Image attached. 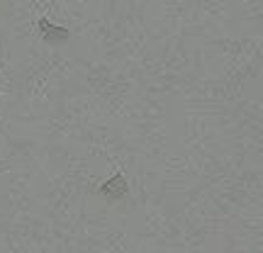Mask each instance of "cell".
I'll return each mask as SVG.
<instances>
[{"mask_svg":"<svg viewBox=\"0 0 263 253\" xmlns=\"http://www.w3.org/2000/svg\"><path fill=\"white\" fill-rule=\"evenodd\" d=\"M124 190H127V183H124L122 176H115L112 180H107V183L103 185V192L110 197V200H115V197L124 195Z\"/></svg>","mask_w":263,"mask_h":253,"instance_id":"1","label":"cell"}]
</instances>
